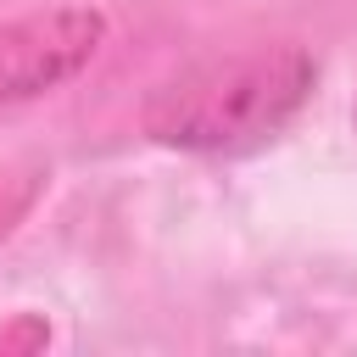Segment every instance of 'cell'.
Wrapping results in <instances>:
<instances>
[{"mask_svg": "<svg viewBox=\"0 0 357 357\" xmlns=\"http://www.w3.org/2000/svg\"><path fill=\"white\" fill-rule=\"evenodd\" d=\"M106 39V17L95 6H50L0 22V106L39 100L78 78Z\"/></svg>", "mask_w": 357, "mask_h": 357, "instance_id": "2", "label": "cell"}, {"mask_svg": "<svg viewBox=\"0 0 357 357\" xmlns=\"http://www.w3.org/2000/svg\"><path fill=\"white\" fill-rule=\"evenodd\" d=\"M312 56L301 45H262L184 67L145 100V134L173 151L234 156L268 145L312 95Z\"/></svg>", "mask_w": 357, "mask_h": 357, "instance_id": "1", "label": "cell"}]
</instances>
